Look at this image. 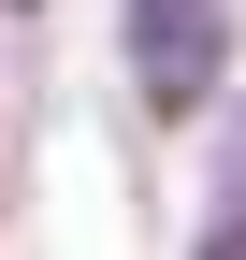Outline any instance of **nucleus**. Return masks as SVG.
Masks as SVG:
<instances>
[{
	"label": "nucleus",
	"mask_w": 246,
	"mask_h": 260,
	"mask_svg": "<svg viewBox=\"0 0 246 260\" xmlns=\"http://www.w3.org/2000/svg\"><path fill=\"white\" fill-rule=\"evenodd\" d=\"M218 246H246V203H218Z\"/></svg>",
	"instance_id": "nucleus-2"
},
{
	"label": "nucleus",
	"mask_w": 246,
	"mask_h": 260,
	"mask_svg": "<svg viewBox=\"0 0 246 260\" xmlns=\"http://www.w3.org/2000/svg\"><path fill=\"white\" fill-rule=\"evenodd\" d=\"M116 44H131V73H145V102H160V116H203V102H218V73H232V15H218V0H131Z\"/></svg>",
	"instance_id": "nucleus-1"
}]
</instances>
